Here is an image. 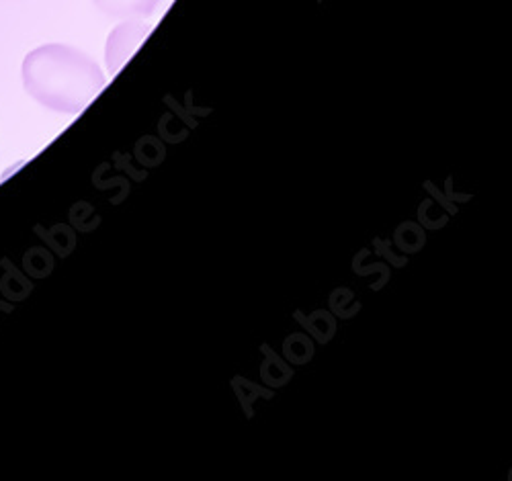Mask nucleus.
Listing matches in <instances>:
<instances>
[{"label": "nucleus", "mask_w": 512, "mask_h": 481, "mask_svg": "<svg viewBox=\"0 0 512 481\" xmlns=\"http://www.w3.org/2000/svg\"><path fill=\"white\" fill-rule=\"evenodd\" d=\"M95 7L109 19H144L150 17L162 0H93Z\"/></svg>", "instance_id": "7ed1b4c3"}, {"label": "nucleus", "mask_w": 512, "mask_h": 481, "mask_svg": "<svg viewBox=\"0 0 512 481\" xmlns=\"http://www.w3.org/2000/svg\"><path fill=\"white\" fill-rule=\"evenodd\" d=\"M150 31V23H144L142 19H127L109 33L105 62L111 76H115L127 64V60L138 52L140 43L150 35Z\"/></svg>", "instance_id": "f03ea898"}, {"label": "nucleus", "mask_w": 512, "mask_h": 481, "mask_svg": "<svg viewBox=\"0 0 512 481\" xmlns=\"http://www.w3.org/2000/svg\"><path fill=\"white\" fill-rule=\"evenodd\" d=\"M21 76L25 93L33 101L66 115L82 113L107 84L101 66L91 56L64 43H46L29 52Z\"/></svg>", "instance_id": "f257e3e1"}]
</instances>
